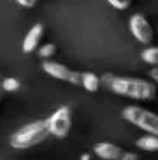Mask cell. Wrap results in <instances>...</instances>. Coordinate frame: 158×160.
<instances>
[{
  "instance_id": "cell-1",
  "label": "cell",
  "mask_w": 158,
  "mask_h": 160,
  "mask_svg": "<svg viewBox=\"0 0 158 160\" xmlns=\"http://www.w3.org/2000/svg\"><path fill=\"white\" fill-rule=\"evenodd\" d=\"M101 83L112 93L122 97H128L132 100H151L156 97L157 87L154 82H147L139 78H129V76H115L106 75L102 76Z\"/></svg>"
},
{
  "instance_id": "cell-2",
  "label": "cell",
  "mask_w": 158,
  "mask_h": 160,
  "mask_svg": "<svg viewBox=\"0 0 158 160\" xmlns=\"http://www.w3.org/2000/svg\"><path fill=\"white\" fill-rule=\"evenodd\" d=\"M49 136H50L49 124H48V118H45L21 127L18 131H16L10 136L8 143H10V146L13 149L24 150L36 146V145L44 142Z\"/></svg>"
},
{
  "instance_id": "cell-3",
  "label": "cell",
  "mask_w": 158,
  "mask_h": 160,
  "mask_svg": "<svg viewBox=\"0 0 158 160\" xmlns=\"http://www.w3.org/2000/svg\"><path fill=\"white\" fill-rule=\"evenodd\" d=\"M125 121L133 124L146 133L158 135V115L150 110H146L139 105H128L120 112Z\"/></svg>"
},
{
  "instance_id": "cell-4",
  "label": "cell",
  "mask_w": 158,
  "mask_h": 160,
  "mask_svg": "<svg viewBox=\"0 0 158 160\" xmlns=\"http://www.w3.org/2000/svg\"><path fill=\"white\" fill-rule=\"evenodd\" d=\"M48 124H49V132L52 136L58 139H64L70 132L72 128V114L70 108L67 105L59 107L52 115L48 117Z\"/></svg>"
},
{
  "instance_id": "cell-5",
  "label": "cell",
  "mask_w": 158,
  "mask_h": 160,
  "mask_svg": "<svg viewBox=\"0 0 158 160\" xmlns=\"http://www.w3.org/2000/svg\"><path fill=\"white\" fill-rule=\"evenodd\" d=\"M129 30H130L132 35L140 44L150 45L151 41H153V37H154L153 27H151L148 20L142 13H136L130 17V20H129Z\"/></svg>"
},
{
  "instance_id": "cell-6",
  "label": "cell",
  "mask_w": 158,
  "mask_h": 160,
  "mask_svg": "<svg viewBox=\"0 0 158 160\" xmlns=\"http://www.w3.org/2000/svg\"><path fill=\"white\" fill-rule=\"evenodd\" d=\"M42 69L46 75L52 76V78L62 80V82H67L72 84H81V73L73 72L67 66L62 63H56L52 61H45L42 63Z\"/></svg>"
},
{
  "instance_id": "cell-7",
  "label": "cell",
  "mask_w": 158,
  "mask_h": 160,
  "mask_svg": "<svg viewBox=\"0 0 158 160\" xmlns=\"http://www.w3.org/2000/svg\"><path fill=\"white\" fill-rule=\"evenodd\" d=\"M94 155L98 156L100 159H105V160H120L123 152L125 150L120 146L111 142H100V143L94 145Z\"/></svg>"
},
{
  "instance_id": "cell-8",
  "label": "cell",
  "mask_w": 158,
  "mask_h": 160,
  "mask_svg": "<svg viewBox=\"0 0 158 160\" xmlns=\"http://www.w3.org/2000/svg\"><path fill=\"white\" fill-rule=\"evenodd\" d=\"M42 35H44V25L41 22H36L31 27V30L27 32L22 41V52L24 53H31L38 48L39 41H41Z\"/></svg>"
},
{
  "instance_id": "cell-9",
  "label": "cell",
  "mask_w": 158,
  "mask_h": 160,
  "mask_svg": "<svg viewBox=\"0 0 158 160\" xmlns=\"http://www.w3.org/2000/svg\"><path fill=\"white\" fill-rule=\"evenodd\" d=\"M136 146L144 152H158V135L146 133L136 141Z\"/></svg>"
},
{
  "instance_id": "cell-10",
  "label": "cell",
  "mask_w": 158,
  "mask_h": 160,
  "mask_svg": "<svg viewBox=\"0 0 158 160\" xmlns=\"http://www.w3.org/2000/svg\"><path fill=\"white\" fill-rule=\"evenodd\" d=\"M100 83H101V80L95 73H91V72L81 73V86H83L87 91H90V93H95V91H98V88H100Z\"/></svg>"
},
{
  "instance_id": "cell-11",
  "label": "cell",
  "mask_w": 158,
  "mask_h": 160,
  "mask_svg": "<svg viewBox=\"0 0 158 160\" xmlns=\"http://www.w3.org/2000/svg\"><path fill=\"white\" fill-rule=\"evenodd\" d=\"M142 61L151 66H158V47H148L142 52Z\"/></svg>"
},
{
  "instance_id": "cell-12",
  "label": "cell",
  "mask_w": 158,
  "mask_h": 160,
  "mask_svg": "<svg viewBox=\"0 0 158 160\" xmlns=\"http://www.w3.org/2000/svg\"><path fill=\"white\" fill-rule=\"evenodd\" d=\"M21 87V83H20L18 79L16 78H4L2 83V88L4 91H8V93H13V91H17Z\"/></svg>"
},
{
  "instance_id": "cell-13",
  "label": "cell",
  "mask_w": 158,
  "mask_h": 160,
  "mask_svg": "<svg viewBox=\"0 0 158 160\" xmlns=\"http://www.w3.org/2000/svg\"><path fill=\"white\" fill-rule=\"evenodd\" d=\"M56 52V45L53 44H44L38 48V55L44 59H48V58H52Z\"/></svg>"
},
{
  "instance_id": "cell-14",
  "label": "cell",
  "mask_w": 158,
  "mask_h": 160,
  "mask_svg": "<svg viewBox=\"0 0 158 160\" xmlns=\"http://www.w3.org/2000/svg\"><path fill=\"white\" fill-rule=\"evenodd\" d=\"M109 6H112L116 10H126L130 7L132 0H106Z\"/></svg>"
},
{
  "instance_id": "cell-15",
  "label": "cell",
  "mask_w": 158,
  "mask_h": 160,
  "mask_svg": "<svg viewBox=\"0 0 158 160\" xmlns=\"http://www.w3.org/2000/svg\"><path fill=\"white\" fill-rule=\"evenodd\" d=\"M16 2H17V4L22 6V7L31 8V7H34V6L36 4V2H38V0H16Z\"/></svg>"
},
{
  "instance_id": "cell-16",
  "label": "cell",
  "mask_w": 158,
  "mask_h": 160,
  "mask_svg": "<svg viewBox=\"0 0 158 160\" xmlns=\"http://www.w3.org/2000/svg\"><path fill=\"white\" fill-rule=\"evenodd\" d=\"M139 156L136 155V153H132V152H123L122 158H120V160H136Z\"/></svg>"
},
{
  "instance_id": "cell-17",
  "label": "cell",
  "mask_w": 158,
  "mask_h": 160,
  "mask_svg": "<svg viewBox=\"0 0 158 160\" xmlns=\"http://www.w3.org/2000/svg\"><path fill=\"white\" fill-rule=\"evenodd\" d=\"M150 78L153 80L154 83H157L158 84V66H154L153 69L150 70Z\"/></svg>"
},
{
  "instance_id": "cell-18",
  "label": "cell",
  "mask_w": 158,
  "mask_h": 160,
  "mask_svg": "<svg viewBox=\"0 0 158 160\" xmlns=\"http://www.w3.org/2000/svg\"><path fill=\"white\" fill-rule=\"evenodd\" d=\"M92 156L90 155V153H84V155H81V160H91Z\"/></svg>"
},
{
  "instance_id": "cell-19",
  "label": "cell",
  "mask_w": 158,
  "mask_h": 160,
  "mask_svg": "<svg viewBox=\"0 0 158 160\" xmlns=\"http://www.w3.org/2000/svg\"><path fill=\"white\" fill-rule=\"evenodd\" d=\"M3 79H4V78H3V76H2V75H0V87H2V83H3Z\"/></svg>"
}]
</instances>
